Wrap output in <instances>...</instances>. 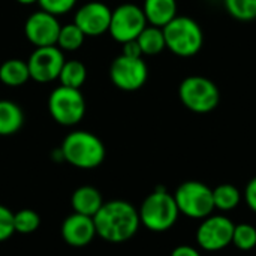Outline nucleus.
Here are the masks:
<instances>
[{
  "label": "nucleus",
  "instance_id": "f257e3e1",
  "mask_svg": "<svg viewBox=\"0 0 256 256\" xmlns=\"http://www.w3.org/2000/svg\"><path fill=\"white\" fill-rule=\"evenodd\" d=\"M93 222L96 226V236L110 243L130 240L141 225L138 210L123 200L104 202L99 212L93 216Z\"/></svg>",
  "mask_w": 256,
  "mask_h": 256
},
{
  "label": "nucleus",
  "instance_id": "f03ea898",
  "mask_svg": "<svg viewBox=\"0 0 256 256\" xmlns=\"http://www.w3.org/2000/svg\"><path fill=\"white\" fill-rule=\"evenodd\" d=\"M104 142L88 130H74L66 135L62 142L60 154L75 168L93 170L105 159Z\"/></svg>",
  "mask_w": 256,
  "mask_h": 256
},
{
  "label": "nucleus",
  "instance_id": "7ed1b4c3",
  "mask_svg": "<svg viewBox=\"0 0 256 256\" xmlns=\"http://www.w3.org/2000/svg\"><path fill=\"white\" fill-rule=\"evenodd\" d=\"M138 214L141 225L147 230L153 232H164L176 225L180 212L174 195L164 188H158L142 201Z\"/></svg>",
  "mask_w": 256,
  "mask_h": 256
},
{
  "label": "nucleus",
  "instance_id": "20e7f679",
  "mask_svg": "<svg viewBox=\"0 0 256 256\" xmlns=\"http://www.w3.org/2000/svg\"><path fill=\"white\" fill-rule=\"evenodd\" d=\"M162 30L166 48L178 57H192L202 48V28L194 18L177 15Z\"/></svg>",
  "mask_w": 256,
  "mask_h": 256
},
{
  "label": "nucleus",
  "instance_id": "39448f33",
  "mask_svg": "<svg viewBox=\"0 0 256 256\" xmlns=\"http://www.w3.org/2000/svg\"><path fill=\"white\" fill-rule=\"evenodd\" d=\"M178 98L189 111L207 114L218 108L220 102V92L216 82L210 78L202 75H190L180 82Z\"/></svg>",
  "mask_w": 256,
  "mask_h": 256
},
{
  "label": "nucleus",
  "instance_id": "423d86ee",
  "mask_svg": "<svg viewBox=\"0 0 256 256\" xmlns=\"http://www.w3.org/2000/svg\"><path fill=\"white\" fill-rule=\"evenodd\" d=\"M174 200L180 214L190 219L202 220L214 212L213 189L196 180L182 183L174 194Z\"/></svg>",
  "mask_w": 256,
  "mask_h": 256
},
{
  "label": "nucleus",
  "instance_id": "0eeeda50",
  "mask_svg": "<svg viewBox=\"0 0 256 256\" xmlns=\"http://www.w3.org/2000/svg\"><path fill=\"white\" fill-rule=\"evenodd\" d=\"M48 111L62 126H74L86 116V99L78 88L58 86L48 98Z\"/></svg>",
  "mask_w": 256,
  "mask_h": 256
},
{
  "label": "nucleus",
  "instance_id": "6e6552de",
  "mask_svg": "<svg viewBox=\"0 0 256 256\" xmlns=\"http://www.w3.org/2000/svg\"><path fill=\"white\" fill-rule=\"evenodd\" d=\"M147 24L148 22L146 20L142 8L134 3H124L117 6L111 12L108 32L114 40L124 44L129 40H135Z\"/></svg>",
  "mask_w": 256,
  "mask_h": 256
},
{
  "label": "nucleus",
  "instance_id": "1a4fd4ad",
  "mask_svg": "<svg viewBox=\"0 0 256 256\" xmlns=\"http://www.w3.org/2000/svg\"><path fill=\"white\" fill-rule=\"evenodd\" d=\"M234 222L225 214H210L196 230V243L207 252H219L232 244Z\"/></svg>",
  "mask_w": 256,
  "mask_h": 256
},
{
  "label": "nucleus",
  "instance_id": "9d476101",
  "mask_svg": "<svg viewBox=\"0 0 256 256\" xmlns=\"http://www.w3.org/2000/svg\"><path fill=\"white\" fill-rule=\"evenodd\" d=\"M110 78L117 88L135 92L147 82L148 68L142 57H128L120 54L110 66Z\"/></svg>",
  "mask_w": 256,
  "mask_h": 256
},
{
  "label": "nucleus",
  "instance_id": "9b49d317",
  "mask_svg": "<svg viewBox=\"0 0 256 256\" xmlns=\"http://www.w3.org/2000/svg\"><path fill=\"white\" fill-rule=\"evenodd\" d=\"M64 63L63 51L57 45L39 46L30 54L27 60L30 80L45 84L58 78Z\"/></svg>",
  "mask_w": 256,
  "mask_h": 256
},
{
  "label": "nucleus",
  "instance_id": "f8f14e48",
  "mask_svg": "<svg viewBox=\"0 0 256 256\" xmlns=\"http://www.w3.org/2000/svg\"><path fill=\"white\" fill-rule=\"evenodd\" d=\"M60 22L56 15L48 14L45 10L33 12L24 22V34L30 44L36 48L39 46H51L57 44Z\"/></svg>",
  "mask_w": 256,
  "mask_h": 256
},
{
  "label": "nucleus",
  "instance_id": "ddd939ff",
  "mask_svg": "<svg viewBox=\"0 0 256 256\" xmlns=\"http://www.w3.org/2000/svg\"><path fill=\"white\" fill-rule=\"evenodd\" d=\"M111 12L112 10L102 2H88L76 10L74 22L86 36H100L110 28Z\"/></svg>",
  "mask_w": 256,
  "mask_h": 256
},
{
  "label": "nucleus",
  "instance_id": "4468645a",
  "mask_svg": "<svg viewBox=\"0 0 256 256\" xmlns=\"http://www.w3.org/2000/svg\"><path fill=\"white\" fill-rule=\"evenodd\" d=\"M62 237L72 248H84L96 237L93 218L80 213H72L62 224Z\"/></svg>",
  "mask_w": 256,
  "mask_h": 256
},
{
  "label": "nucleus",
  "instance_id": "2eb2a0df",
  "mask_svg": "<svg viewBox=\"0 0 256 256\" xmlns=\"http://www.w3.org/2000/svg\"><path fill=\"white\" fill-rule=\"evenodd\" d=\"M70 204H72L74 213L93 218L102 207L104 201H102L100 192L96 188L87 184V186H80L78 189L74 190Z\"/></svg>",
  "mask_w": 256,
  "mask_h": 256
},
{
  "label": "nucleus",
  "instance_id": "dca6fc26",
  "mask_svg": "<svg viewBox=\"0 0 256 256\" xmlns=\"http://www.w3.org/2000/svg\"><path fill=\"white\" fill-rule=\"evenodd\" d=\"M142 10L150 26L165 27L177 16V0H144Z\"/></svg>",
  "mask_w": 256,
  "mask_h": 256
},
{
  "label": "nucleus",
  "instance_id": "f3484780",
  "mask_svg": "<svg viewBox=\"0 0 256 256\" xmlns=\"http://www.w3.org/2000/svg\"><path fill=\"white\" fill-rule=\"evenodd\" d=\"M24 124V112L12 100H0V136L16 134Z\"/></svg>",
  "mask_w": 256,
  "mask_h": 256
},
{
  "label": "nucleus",
  "instance_id": "a211bd4d",
  "mask_svg": "<svg viewBox=\"0 0 256 256\" xmlns=\"http://www.w3.org/2000/svg\"><path fill=\"white\" fill-rule=\"evenodd\" d=\"M30 80L27 62L9 58L0 64V81L8 87H21Z\"/></svg>",
  "mask_w": 256,
  "mask_h": 256
},
{
  "label": "nucleus",
  "instance_id": "6ab92c4d",
  "mask_svg": "<svg viewBox=\"0 0 256 256\" xmlns=\"http://www.w3.org/2000/svg\"><path fill=\"white\" fill-rule=\"evenodd\" d=\"M136 42L141 48L142 56H156L166 48L162 27H156L150 24H147L146 28L140 33Z\"/></svg>",
  "mask_w": 256,
  "mask_h": 256
},
{
  "label": "nucleus",
  "instance_id": "aec40b11",
  "mask_svg": "<svg viewBox=\"0 0 256 256\" xmlns=\"http://www.w3.org/2000/svg\"><path fill=\"white\" fill-rule=\"evenodd\" d=\"M57 80L60 81V86L80 90L87 80V68L80 60H64Z\"/></svg>",
  "mask_w": 256,
  "mask_h": 256
},
{
  "label": "nucleus",
  "instance_id": "412c9836",
  "mask_svg": "<svg viewBox=\"0 0 256 256\" xmlns=\"http://www.w3.org/2000/svg\"><path fill=\"white\" fill-rule=\"evenodd\" d=\"M240 201H242V194L234 184L224 183L213 189L214 210H220L222 213L231 212L240 204Z\"/></svg>",
  "mask_w": 256,
  "mask_h": 256
},
{
  "label": "nucleus",
  "instance_id": "4be33fe9",
  "mask_svg": "<svg viewBox=\"0 0 256 256\" xmlns=\"http://www.w3.org/2000/svg\"><path fill=\"white\" fill-rule=\"evenodd\" d=\"M84 39H86V34L82 33V30L75 22H70V24H64L60 27L56 45L62 51H76L82 46Z\"/></svg>",
  "mask_w": 256,
  "mask_h": 256
},
{
  "label": "nucleus",
  "instance_id": "5701e85b",
  "mask_svg": "<svg viewBox=\"0 0 256 256\" xmlns=\"http://www.w3.org/2000/svg\"><path fill=\"white\" fill-rule=\"evenodd\" d=\"M226 12L238 21L256 20V0H224Z\"/></svg>",
  "mask_w": 256,
  "mask_h": 256
},
{
  "label": "nucleus",
  "instance_id": "b1692460",
  "mask_svg": "<svg viewBox=\"0 0 256 256\" xmlns=\"http://www.w3.org/2000/svg\"><path fill=\"white\" fill-rule=\"evenodd\" d=\"M40 225V218L36 212L30 208H22L16 213H14V228L15 232L20 234H32L34 232Z\"/></svg>",
  "mask_w": 256,
  "mask_h": 256
},
{
  "label": "nucleus",
  "instance_id": "393cba45",
  "mask_svg": "<svg viewBox=\"0 0 256 256\" xmlns=\"http://www.w3.org/2000/svg\"><path fill=\"white\" fill-rule=\"evenodd\" d=\"M232 244L240 250H252L256 246V228L250 224H238L234 226Z\"/></svg>",
  "mask_w": 256,
  "mask_h": 256
},
{
  "label": "nucleus",
  "instance_id": "a878e982",
  "mask_svg": "<svg viewBox=\"0 0 256 256\" xmlns=\"http://www.w3.org/2000/svg\"><path fill=\"white\" fill-rule=\"evenodd\" d=\"M38 3L40 4L42 10L58 16L72 10L76 0H38Z\"/></svg>",
  "mask_w": 256,
  "mask_h": 256
},
{
  "label": "nucleus",
  "instance_id": "bb28decb",
  "mask_svg": "<svg viewBox=\"0 0 256 256\" xmlns=\"http://www.w3.org/2000/svg\"><path fill=\"white\" fill-rule=\"evenodd\" d=\"M14 234V213L8 207L0 204V242H6Z\"/></svg>",
  "mask_w": 256,
  "mask_h": 256
},
{
  "label": "nucleus",
  "instance_id": "cd10ccee",
  "mask_svg": "<svg viewBox=\"0 0 256 256\" xmlns=\"http://www.w3.org/2000/svg\"><path fill=\"white\" fill-rule=\"evenodd\" d=\"M244 198H246V204H248V207L256 213V177H254L249 183H248V186H246V189H244Z\"/></svg>",
  "mask_w": 256,
  "mask_h": 256
},
{
  "label": "nucleus",
  "instance_id": "c85d7f7f",
  "mask_svg": "<svg viewBox=\"0 0 256 256\" xmlns=\"http://www.w3.org/2000/svg\"><path fill=\"white\" fill-rule=\"evenodd\" d=\"M123 56H128V57H142V52H141V48L135 40H129V42H124L123 44V51H122Z\"/></svg>",
  "mask_w": 256,
  "mask_h": 256
},
{
  "label": "nucleus",
  "instance_id": "c756f323",
  "mask_svg": "<svg viewBox=\"0 0 256 256\" xmlns=\"http://www.w3.org/2000/svg\"><path fill=\"white\" fill-rule=\"evenodd\" d=\"M171 256H201L200 250L195 249L194 246H188V244H180L177 246L172 252Z\"/></svg>",
  "mask_w": 256,
  "mask_h": 256
},
{
  "label": "nucleus",
  "instance_id": "7c9ffc66",
  "mask_svg": "<svg viewBox=\"0 0 256 256\" xmlns=\"http://www.w3.org/2000/svg\"><path fill=\"white\" fill-rule=\"evenodd\" d=\"M18 3H21V4H33V3H36L38 0H16Z\"/></svg>",
  "mask_w": 256,
  "mask_h": 256
}]
</instances>
